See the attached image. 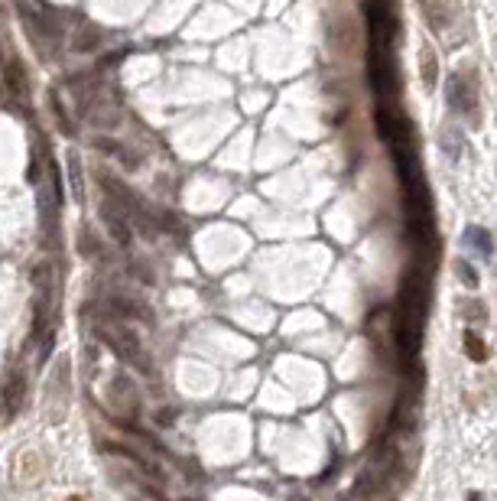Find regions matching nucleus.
<instances>
[{
	"label": "nucleus",
	"instance_id": "obj_5",
	"mask_svg": "<svg viewBox=\"0 0 497 501\" xmlns=\"http://www.w3.org/2000/svg\"><path fill=\"white\" fill-rule=\"evenodd\" d=\"M101 218H104L107 232L114 235L117 244H127V241H131V225H127V212H124L117 202L107 199L104 205H101Z\"/></svg>",
	"mask_w": 497,
	"mask_h": 501
},
{
	"label": "nucleus",
	"instance_id": "obj_11",
	"mask_svg": "<svg viewBox=\"0 0 497 501\" xmlns=\"http://www.w3.org/2000/svg\"><path fill=\"white\" fill-rule=\"evenodd\" d=\"M455 274H459V280L465 286H471V290L478 286V274H474V267L468 261H455Z\"/></svg>",
	"mask_w": 497,
	"mask_h": 501
},
{
	"label": "nucleus",
	"instance_id": "obj_2",
	"mask_svg": "<svg viewBox=\"0 0 497 501\" xmlns=\"http://www.w3.org/2000/svg\"><path fill=\"white\" fill-rule=\"evenodd\" d=\"M98 335L107 342V348L121 358V362L133 365L137 371H150V358H146V348L143 342L137 339V332L127 329V325L117 319V323H101L98 325Z\"/></svg>",
	"mask_w": 497,
	"mask_h": 501
},
{
	"label": "nucleus",
	"instance_id": "obj_7",
	"mask_svg": "<svg viewBox=\"0 0 497 501\" xmlns=\"http://www.w3.org/2000/svg\"><path fill=\"white\" fill-rule=\"evenodd\" d=\"M420 72H422V85H426V92H436V78H439V55L436 49L422 46L420 49Z\"/></svg>",
	"mask_w": 497,
	"mask_h": 501
},
{
	"label": "nucleus",
	"instance_id": "obj_6",
	"mask_svg": "<svg viewBox=\"0 0 497 501\" xmlns=\"http://www.w3.org/2000/svg\"><path fill=\"white\" fill-rule=\"evenodd\" d=\"M23 397H26V381L20 371H10L4 378V404H7V416H16L20 407H23Z\"/></svg>",
	"mask_w": 497,
	"mask_h": 501
},
{
	"label": "nucleus",
	"instance_id": "obj_9",
	"mask_svg": "<svg viewBox=\"0 0 497 501\" xmlns=\"http://www.w3.org/2000/svg\"><path fill=\"white\" fill-rule=\"evenodd\" d=\"M69 183H72V202H84V183H82V160L69 153Z\"/></svg>",
	"mask_w": 497,
	"mask_h": 501
},
{
	"label": "nucleus",
	"instance_id": "obj_1",
	"mask_svg": "<svg viewBox=\"0 0 497 501\" xmlns=\"http://www.w3.org/2000/svg\"><path fill=\"white\" fill-rule=\"evenodd\" d=\"M432 267L436 261L416 257L400 280L397 309H393V342H397V352L406 368L416 365L422 348V329H426L429 300H432Z\"/></svg>",
	"mask_w": 497,
	"mask_h": 501
},
{
	"label": "nucleus",
	"instance_id": "obj_13",
	"mask_svg": "<svg viewBox=\"0 0 497 501\" xmlns=\"http://www.w3.org/2000/svg\"><path fill=\"white\" fill-rule=\"evenodd\" d=\"M468 501H484V498H481L478 492H471V495H468Z\"/></svg>",
	"mask_w": 497,
	"mask_h": 501
},
{
	"label": "nucleus",
	"instance_id": "obj_8",
	"mask_svg": "<svg viewBox=\"0 0 497 501\" xmlns=\"http://www.w3.org/2000/svg\"><path fill=\"white\" fill-rule=\"evenodd\" d=\"M462 241H465V244L471 247V251H474L478 257H484V261H488L491 251H494V244H491V235L484 232L481 225H468L465 235H462Z\"/></svg>",
	"mask_w": 497,
	"mask_h": 501
},
{
	"label": "nucleus",
	"instance_id": "obj_3",
	"mask_svg": "<svg viewBox=\"0 0 497 501\" xmlns=\"http://www.w3.org/2000/svg\"><path fill=\"white\" fill-rule=\"evenodd\" d=\"M367 82H371L377 98H383V101L397 98L400 72H397V62H393L390 49H377V46L367 49Z\"/></svg>",
	"mask_w": 497,
	"mask_h": 501
},
{
	"label": "nucleus",
	"instance_id": "obj_10",
	"mask_svg": "<svg viewBox=\"0 0 497 501\" xmlns=\"http://www.w3.org/2000/svg\"><path fill=\"white\" fill-rule=\"evenodd\" d=\"M462 339H465V348H468V355H471V362H484V358H488V345H484L481 335L474 329H465Z\"/></svg>",
	"mask_w": 497,
	"mask_h": 501
},
{
	"label": "nucleus",
	"instance_id": "obj_4",
	"mask_svg": "<svg viewBox=\"0 0 497 501\" xmlns=\"http://www.w3.org/2000/svg\"><path fill=\"white\" fill-rule=\"evenodd\" d=\"M474 85L471 78H462V75H452L449 78V108L459 111V114H474Z\"/></svg>",
	"mask_w": 497,
	"mask_h": 501
},
{
	"label": "nucleus",
	"instance_id": "obj_12",
	"mask_svg": "<svg viewBox=\"0 0 497 501\" xmlns=\"http://www.w3.org/2000/svg\"><path fill=\"white\" fill-rule=\"evenodd\" d=\"M442 144H445V153H449V156H459V137H455L452 127H445V131H442Z\"/></svg>",
	"mask_w": 497,
	"mask_h": 501
},
{
	"label": "nucleus",
	"instance_id": "obj_14",
	"mask_svg": "<svg viewBox=\"0 0 497 501\" xmlns=\"http://www.w3.org/2000/svg\"><path fill=\"white\" fill-rule=\"evenodd\" d=\"M69 501H82V498H69Z\"/></svg>",
	"mask_w": 497,
	"mask_h": 501
}]
</instances>
